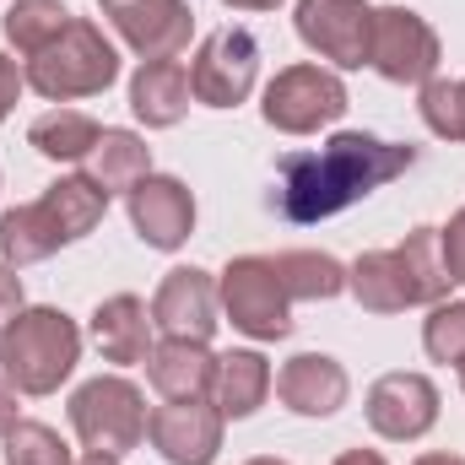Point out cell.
I'll list each match as a JSON object with an SVG mask.
<instances>
[{"label": "cell", "mask_w": 465, "mask_h": 465, "mask_svg": "<svg viewBox=\"0 0 465 465\" xmlns=\"http://www.w3.org/2000/svg\"><path fill=\"white\" fill-rule=\"evenodd\" d=\"M146 439L163 450L168 465H212L223 450V411L201 401H168L146 411Z\"/></svg>", "instance_id": "13"}, {"label": "cell", "mask_w": 465, "mask_h": 465, "mask_svg": "<svg viewBox=\"0 0 465 465\" xmlns=\"http://www.w3.org/2000/svg\"><path fill=\"white\" fill-rule=\"evenodd\" d=\"M422 347L433 362H465V303H433L428 325H422Z\"/></svg>", "instance_id": "28"}, {"label": "cell", "mask_w": 465, "mask_h": 465, "mask_svg": "<svg viewBox=\"0 0 465 465\" xmlns=\"http://www.w3.org/2000/svg\"><path fill=\"white\" fill-rule=\"evenodd\" d=\"M146 173H152V152H146V141L130 135V130H104L98 146L87 152V179H93L104 195L135 190Z\"/></svg>", "instance_id": "21"}, {"label": "cell", "mask_w": 465, "mask_h": 465, "mask_svg": "<svg viewBox=\"0 0 465 465\" xmlns=\"http://www.w3.org/2000/svg\"><path fill=\"white\" fill-rule=\"evenodd\" d=\"M276 395L298 417H331L347 401V368L336 357H325V351H298L276 373Z\"/></svg>", "instance_id": "17"}, {"label": "cell", "mask_w": 465, "mask_h": 465, "mask_svg": "<svg viewBox=\"0 0 465 465\" xmlns=\"http://www.w3.org/2000/svg\"><path fill=\"white\" fill-rule=\"evenodd\" d=\"M124 206H130L135 232L152 249H179L195 228V195L168 173H146L135 190H124Z\"/></svg>", "instance_id": "14"}, {"label": "cell", "mask_w": 465, "mask_h": 465, "mask_svg": "<svg viewBox=\"0 0 465 465\" xmlns=\"http://www.w3.org/2000/svg\"><path fill=\"white\" fill-rule=\"evenodd\" d=\"M254 71H260V44H254V33L223 27V33H212V38L195 49L190 93H195L206 109H232V104L249 98Z\"/></svg>", "instance_id": "10"}, {"label": "cell", "mask_w": 465, "mask_h": 465, "mask_svg": "<svg viewBox=\"0 0 465 465\" xmlns=\"http://www.w3.org/2000/svg\"><path fill=\"white\" fill-rule=\"evenodd\" d=\"M98 119L76 114V109H49V114L33 119V130H27V141L49 157V163H82L93 146H98Z\"/></svg>", "instance_id": "23"}, {"label": "cell", "mask_w": 465, "mask_h": 465, "mask_svg": "<svg viewBox=\"0 0 465 465\" xmlns=\"http://www.w3.org/2000/svg\"><path fill=\"white\" fill-rule=\"evenodd\" d=\"M212 390H217V411L223 417H249L265 401V390H271V362L260 351H228V357H217Z\"/></svg>", "instance_id": "22"}, {"label": "cell", "mask_w": 465, "mask_h": 465, "mask_svg": "<svg viewBox=\"0 0 465 465\" xmlns=\"http://www.w3.org/2000/svg\"><path fill=\"white\" fill-rule=\"evenodd\" d=\"M82 357V331L71 314L60 309H22L5 331H0V368L5 384L22 395H49L71 379Z\"/></svg>", "instance_id": "4"}, {"label": "cell", "mask_w": 465, "mask_h": 465, "mask_svg": "<svg viewBox=\"0 0 465 465\" xmlns=\"http://www.w3.org/2000/svg\"><path fill=\"white\" fill-rule=\"evenodd\" d=\"M217 298H223L232 325L254 341H276V336L292 331V292H287V276H282L276 254H238L223 271Z\"/></svg>", "instance_id": "6"}, {"label": "cell", "mask_w": 465, "mask_h": 465, "mask_svg": "<svg viewBox=\"0 0 465 465\" xmlns=\"http://www.w3.org/2000/svg\"><path fill=\"white\" fill-rule=\"evenodd\" d=\"M368 65L395 82V87H417V82H433L439 71V33L406 11V5H384L373 11V44H368Z\"/></svg>", "instance_id": "9"}, {"label": "cell", "mask_w": 465, "mask_h": 465, "mask_svg": "<svg viewBox=\"0 0 465 465\" xmlns=\"http://www.w3.org/2000/svg\"><path fill=\"white\" fill-rule=\"evenodd\" d=\"M351 298L373 314H401V309H417V303H444L455 276L444 265V243L439 228H417L406 232L401 249H373L362 254L347 271Z\"/></svg>", "instance_id": "2"}, {"label": "cell", "mask_w": 465, "mask_h": 465, "mask_svg": "<svg viewBox=\"0 0 465 465\" xmlns=\"http://www.w3.org/2000/svg\"><path fill=\"white\" fill-rule=\"evenodd\" d=\"M104 11L141 60H173L195 27V11L184 0H104Z\"/></svg>", "instance_id": "12"}, {"label": "cell", "mask_w": 465, "mask_h": 465, "mask_svg": "<svg viewBox=\"0 0 465 465\" xmlns=\"http://www.w3.org/2000/svg\"><path fill=\"white\" fill-rule=\"evenodd\" d=\"M93 341L109 362H141L152 351V320H146V303L119 292L109 303H98L93 314Z\"/></svg>", "instance_id": "20"}, {"label": "cell", "mask_w": 465, "mask_h": 465, "mask_svg": "<svg viewBox=\"0 0 465 465\" xmlns=\"http://www.w3.org/2000/svg\"><path fill=\"white\" fill-rule=\"evenodd\" d=\"M460 384H465V362H460Z\"/></svg>", "instance_id": "38"}, {"label": "cell", "mask_w": 465, "mask_h": 465, "mask_svg": "<svg viewBox=\"0 0 465 465\" xmlns=\"http://www.w3.org/2000/svg\"><path fill=\"white\" fill-rule=\"evenodd\" d=\"M417 465H465V460H460V455H422Z\"/></svg>", "instance_id": "35"}, {"label": "cell", "mask_w": 465, "mask_h": 465, "mask_svg": "<svg viewBox=\"0 0 465 465\" xmlns=\"http://www.w3.org/2000/svg\"><path fill=\"white\" fill-rule=\"evenodd\" d=\"M104 212H109V195H104L87 173L60 179V184H49L38 201H27V206H16V212L0 217V254H5V265L49 260L60 243L87 238V232L104 223Z\"/></svg>", "instance_id": "3"}, {"label": "cell", "mask_w": 465, "mask_h": 465, "mask_svg": "<svg viewBox=\"0 0 465 465\" xmlns=\"http://www.w3.org/2000/svg\"><path fill=\"white\" fill-rule=\"evenodd\" d=\"M336 465H384V460H379L373 450H347V455H341Z\"/></svg>", "instance_id": "33"}, {"label": "cell", "mask_w": 465, "mask_h": 465, "mask_svg": "<svg viewBox=\"0 0 465 465\" xmlns=\"http://www.w3.org/2000/svg\"><path fill=\"white\" fill-rule=\"evenodd\" d=\"M417 163V146H395L362 130L331 135L320 152H287L282 157V212L292 223H325L336 212L357 206L362 195H373L379 184H390L395 173H406Z\"/></svg>", "instance_id": "1"}, {"label": "cell", "mask_w": 465, "mask_h": 465, "mask_svg": "<svg viewBox=\"0 0 465 465\" xmlns=\"http://www.w3.org/2000/svg\"><path fill=\"white\" fill-rule=\"evenodd\" d=\"M265 124L287 130V135H309L320 124H336L347 114V87L336 71H320V65H287L276 71V82L265 87Z\"/></svg>", "instance_id": "8"}, {"label": "cell", "mask_w": 465, "mask_h": 465, "mask_svg": "<svg viewBox=\"0 0 465 465\" xmlns=\"http://www.w3.org/2000/svg\"><path fill=\"white\" fill-rule=\"evenodd\" d=\"M276 260H282V276H287L292 303H298V298H336V292L347 287V271H341V260H331V254L287 249V254H276Z\"/></svg>", "instance_id": "25"}, {"label": "cell", "mask_w": 465, "mask_h": 465, "mask_svg": "<svg viewBox=\"0 0 465 465\" xmlns=\"http://www.w3.org/2000/svg\"><path fill=\"white\" fill-rule=\"evenodd\" d=\"M22 82H27V76L16 71V60H5V54H0V119L16 109V98H22Z\"/></svg>", "instance_id": "31"}, {"label": "cell", "mask_w": 465, "mask_h": 465, "mask_svg": "<svg viewBox=\"0 0 465 465\" xmlns=\"http://www.w3.org/2000/svg\"><path fill=\"white\" fill-rule=\"evenodd\" d=\"M82 465H119V460H114V455H87Z\"/></svg>", "instance_id": "36"}, {"label": "cell", "mask_w": 465, "mask_h": 465, "mask_svg": "<svg viewBox=\"0 0 465 465\" xmlns=\"http://www.w3.org/2000/svg\"><path fill=\"white\" fill-rule=\"evenodd\" d=\"M146 379L168 395V401H201L217 379V357L206 351V341H184L168 336L163 347L146 351Z\"/></svg>", "instance_id": "18"}, {"label": "cell", "mask_w": 465, "mask_h": 465, "mask_svg": "<svg viewBox=\"0 0 465 465\" xmlns=\"http://www.w3.org/2000/svg\"><path fill=\"white\" fill-rule=\"evenodd\" d=\"M152 325H163L168 336H184V341H212V331H217V287H212V276L195 271V265L168 271L157 298H152Z\"/></svg>", "instance_id": "15"}, {"label": "cell", "mask_w": 465, "mask_h": 465, "mask_svg": "<svg viewBox=\"0 0 465 465\" xmlns=\"http://www.w3.org/2000/svg\"><path fill=\"white\" fill-rule=\"evenodd\" d=\"M130 109L152 130L179 124L184 109H190V71L179 60H146L135 71V82H130Z\"/></svg>", "instance_id": "19"}, {"label": "cell", "mask_w": 465, "mask_h": 465, "mask_svg": "<svg viewBox=\"0 0 465 465\" xmlns=\"http://www.w3.org/2000/svg\"><path fill=\"white\" fill-rule=\"evenodd\" d=\"M114 76H119L114 44H109L104 27L87 22V16H71L65 33H60L54 44H44V49L27 60V82H33L49 104L93 98V93H104Z\"/></svg>", "instance_id": "5"}, {"label": "cell", "mask_w": 465, "mask_h": 465, "mask_svg": "<svg viewBox=\"0 0 465 465\" xmlns=\"http://www.w3.org/2000/svg\"><path fill=\"white\" fill-rule=\"evenodd\" d=\"M16 314H22V276H16V265H0V331Z\"/></svg>", "instance_id": "30"}, {"label": "cell", "mask_w": 465, "mask_h": 465, "mask_svg": "<svg viewBox=\"0 0 465 465\" xmlns=\"http://www.w3.org/2000/svg\"><path fill=\"white\" fill-rule=\"evenodd\" d=\"M439 243H444V265H450V276H455V282H465V212L444 232H439Z\"/></svg>", "instance_id": "29"}, {"label": "cell", "mask_w": 465, "mask_h": 465, "mask_svg": "<svg viewBox=\"0 0 465 465\" xmlns=\"http://www.w3.org/2000/svg\"><path fill=\"white\" fill-rule=\"evenodd\" d=\"M422 119L433 135L465 141V82H444V76L422 82Z\"/></svg>", "instance_id": "26"}, {"label": "cell", "mask_w": 465, "mask_h": 465, "mask_svg": "<svg viewBox=\"0 0 465 465\" xmlns=\"http://www.w3.org/2000/svg\"><path fill=\"white\" fill-rule=\"evenodd\" d=\"M368 422L384 439H422L439 422V390L422 373H384L368 390Z\"/></svg>", "instance_id": "16"}, {"label": "cell", "mask_w": 465, "mask_h": 465, "mask_svg": "<svg viewBox=\"0 0 465 465\" xmlns=\"http://www.w3.org/2000/svg\"><path fill=\"white\" fill-rule=\"evenodd\" d=\"M5 465H71V450L44 422H16L5 433Z\"/></svg>", "instance_id": "27"}, {"label": "cell", "mask_w": 465, "mask_h": 465, "mask_svg": "<svg viewBox=\"0 0 465 465\" xmlns=\"http://www.w3.org/2000/svg\"><path fill=\"white\" fill-rule=\"evenodd\" d=\"M65 22H71V11H65L60 0H11L0 27H5V38L33 60L44 44H54V38L65 33Z\"/></svg>", "instance_id": "24"}, {"label": "cell", "mask_w": 465, "mask_h": 465, "mask_svg": "<svg viewBox=\"0 0 465 465\" xmlns=\"http://www.w3.org/2000/svg\"><path fill=\"white\" fill-rule=\"evenodd\" d=\"M11 428H16V390L0 379V439H5Z\"/></svg>", "instance_id": "32"}, {"label": "cell", "mask_w": 465, "mask_h": 465, "mask_svg": "<svg viewBox=\"0 0 465 465\" xmlns=\"http://www.w3.org/2000/svg\"><path fill=\"white\" fill-rule=\"evenodd\" d=\"M298 38L336 60V65H368V44H373V5L368 0H298Z\"/></svg>", "instance_id": "11"}, {"label": "cell", "mask_w": 465, "mask_h": 465, "mask_svg": "<svg viewBox=\"0 0 465 465\" xmlns=\"http://www.w3.org/2000/svg\"><path fill=\"white\" fill-rule=\"evenodd\" d=\"M249 465H287V460H271V455H260V460H249Z\"/></svg>", "instance_id": "37"}, {"label": "cell", "mask_w": 465, "mask_h": 465, "mask_svg": "<svg viewBox=\"0 0 465 465\" xmlns=\"http://www.w3.org/2000/svg\"><path fill=\"white\" fill-rule=\"evenodd\" d=\"M228 5H238V11H271V5H282V0H228Z\"/></svg>", "instance_id": "34"}, {"label": "cell", "mask_w": 465, "mask_h": 465, "mask_svg": "<svg viewBox=\"0 0 465 465\" xmlns=\"http://www.w3.org/2000/svg\"><path fill=\"white\" fill-rule=\"evenodd\" d=\"M71 428L87 455H124L146 439V406L130 379H87L71 395Z\"/></svg>", "instance_id": "7"}]
</instances>
